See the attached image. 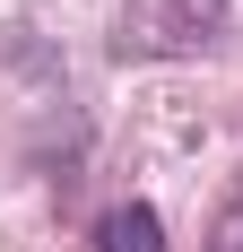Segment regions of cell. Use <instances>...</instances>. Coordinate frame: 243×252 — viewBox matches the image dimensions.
<instances>
[{
    "instance_id": "obj_1",
    "label": "cell",
    "mask_w": 243,
    "mask_h": 252,
    "mask_svg": "<svg viewBox=\"0 0 243 252\" xmlns=\"http://www.w3.org/2000/svg\"><path fill=\"white\" fill-rule=\"evenodd\" d=\"M226 35V0H122L113 9V52L122 61H182Z\"/></svg>"
},
{
    "instance_id": "obj_3",
    "label": "cell",
    "mask_w": 243,
    "mask_h": 252,
    "mask_svg": "<svg viewBox=\"0 0 243 252\" xmlns=\"http://www.w3.org/2000/svg\"><path fill=\"white\" fill-rule=\"evenodd\" d=\"M200 252H243V174H235V191L217 200V218H209V235H200Z\"/></svg>"
},
{
    "instance_id": "obj_2",
    "label": "cell",
    "mask_w": 243,
    "mask_h": 252,
    "mask_svg": "<svg viewBox=\"0 0 243 252\" xmlns=\"http://www.w3.org/2000/svg\"><path fill=\"white\" fill-rule=\"evenodd\" d=\"M96 252H165V218L148 200H122L96 218Z\"/></svg>"
}]
</instances>
